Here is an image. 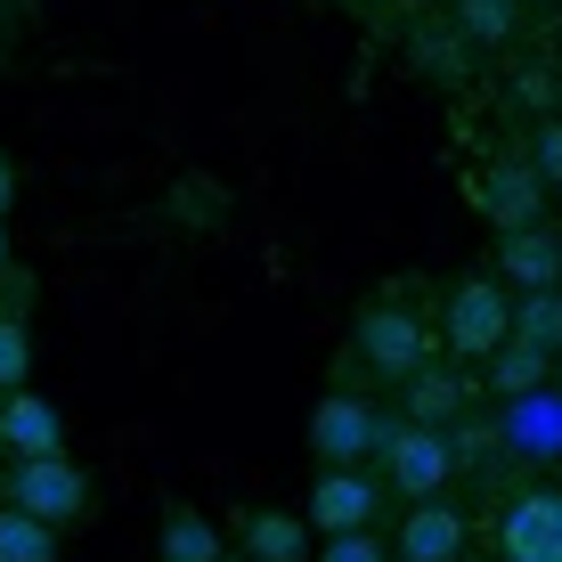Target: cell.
I'll return each mask as SVG.
<instances>
[{
    "mask_svg": "<svg viewBox=\"0 0 562 562\" xmlns=\"http://www.w3.org/2000/svg\"><path fill=\"white\" fill-rule=\"evenodd\" d=\"M9 506L57 530V521H74L90 506V481H82V464H74L66 449H57V457H25V464H16V481H9Z\"/></svg>",
    "mask_w": 562,
    "mask_h": 562,
    "instance_id": "1",
    "label": "cell"
},
{
    "mask_svg": "<svg viewBox=\"0 0 562 562\" xmlns=\"http://www.w3.org/2000/svg\"><path fill=\"white\" fill-rule=\"evenodd\" d=\"M506 294H497V278H464L449 294V318H440V335H449V351L464 359H490L497 342H506Z\"/></svg>",
    "mask_w": 562,
    "mask_h": 562,
    "instance_id": "2",
    "label": "cell"
},
{
    "mask_svg": "<svg viewBox=\"0 0 562 562\" xmlns=\"http://www.w3.org/2000/svg\"><path fill=\"white\" fill-rule=\"evenodd\" d=\"M310 449H318L326 464H351L367 449H383V416L367 408V400L335 392V400H318V416H310Z\"/></svg>",
    "mask_w": 562,
    "mask_h": 562,
    "instance_id": "3",
    "label": "cell"
},
{
    "mask_svg": "<svg viewBox=\"0 0 562 562\" xmlns=\"http://www.w3.org/2000/svg\"><path fill=\"white\" fill-rule=\"evenodd\" d=\"M383 457H392V490L408 497H440V481L457 473V449L440 440V424H408V432L383 440Z\"/></svg>",
    "mask_w": 562,
    "mask_h": 562,
    "instance_id": "4",
    "label": "cell"
},
{
    "mask_svg": "<svg viewBox=\"0 0 562 562\" xmlns=\"http://www.w3.org/2000/svg\"><path fill=\"white\" fill-rule=\"evenodd\" d=\"M359 351H367V367H383V375H416L424 351H432V326L383 302V310H367V318H359Z\"/></svg>",
    "mask_w": 562,
    "mask_h": 562,
    "instance_id": "5",
    "label": "cell"
},
{
    "mask_svg": "<svg viewBox=\"0 0 562 562\" xmlns=\"http://www.w3.org/2000/svg\"><path fill=\"white\" fill-rule=\"evenodd\" d=\"M310 530L318 538H342V530H367L375 521V481H359L351 464H326L318 473V490H310Z\"/></svg>",
    "mask_w": 562,
    "mask_h": 562,
    "instance_id": "6",
    "label": "cell"
},
{
    "mask_svg": "<svg viewBox=\"0 0 562 562\" xmlns=\"http://www.w3.org/2000/svg\"><path fill=\"white\" fill-rule=\"evenodd\" d=\"M506 562H562V497L530 490L506 514Z\"/></svg>",
    "mask_w": 562,
    "mask_h": 562,
    "instance_id": "7",
    "label": "cell"
},
{
    "mask_svg": "<svg viewBox=\"0 0 562 562\" xmlns=\"http://www.w3.org/2000/svg\"><path fill=\"white\" fill-rule=\"evenodd\" d=\"M0 440H9L16 457H57L66 449V424H57V408L42 392H9L0 400Z\"/></svg>",
    "mask_w": 562,
    "mask_h": 562,
    "instance_id": "8",
    "label": "cell"
},
{
    "mask_svg": "<svg viewBox=\"0 0 562 562\" xmlns=\"http://www.w3.org/2000/svg\"><path fill=\"white\" fill-rule=\"evenodd\" d=\"M464 554V521L440 497H416V514L400 521V562H457Z\"/></svg>",
    "mask_w": 562,
    "mask_h": 562,
    "instance_id": "9",
    "label": "cell"
},
{
    "mask_svg": "<svg viewBox=\"0 0 562 562\" xmlns=\"http://www.w3.org/2000/svg\"><path fill=\"white\" fill-rule=\"evenodd\" d=\"M554 269H562V245H554L538 221H530V228H506V237H497V278H514V285H530V294H547Z\"/></svg>",
    "mask_w": 562,
    "mask_h": 562,
    "instance_id": "10",
    "label": "cell"
},
{
    "mask_svg": "<svg viewBox=\"0 0 562 562\" xmlns=\"http://www.w3.org/2000/svg\"><path fill=\"white\" fill-rule=\"evenodd\" d=\"M538 188H547V180H538L530 164H497L490 180H481V196H473V204L490 212L497 228H530V221H538V204H547Z\"/></svg>",
    "mask_w": 562,
    "mask_h": 562,
    "instance_id": "11",
    "label": "cell"
},
{
    "mask_svg": "<svg viewBox=\"0 0 562 562\" xmlns=\"http://www.w3.org/2000/svg\"><path fill=\"white\" fill-rule=\"evenodd\" d=\"M302 547H310L302 514H278V506L245 514V554H254V562H302Z\"/></svg>",
    "mask_w": 562,
    "mask_h": 562,
    "instance_id": "12",
    "label": "cell"
},
{
    "mask_svg": "<svg viewBox=\"0 0 562 562\" xmlns=\"http://www.w3.org/2000/svg\"><path fill=\"white\" fill-rule=\"evenodd\" d=\"M164 562H221V530L196 506H171L164 514Z\"/></svg>",
    "mask_w": 562,
    "mask_h": 562,
    "instance_id": "13",
    "label": "cell"
},
{
    "mask_svg": "<svg viewBox=\"0 0 562 562\" xmlns=\"http://www.w3.org/2000/svg\"><path fill=\"white\" fill-rule=\"evenodd\" d=\"M506 342H530V351H554V342H562V302H554V285H547V294H530L521 310H506Z\"/></svg>",
    "mask_w": 562,
    "mask_h": 562,
    "instance_id": "14",
    "label": "cell"
},
{
    "mask_svg": "<svg viewBox=\"0 0 562 562\" xmlns=\"http://www.w3.org/2000/svg\"><path fill=\"white\" fill-rule=\"evenodd\" d=\"M0 562H57V530L9 506L0 514Z\"/></svg>",
    "mask_w": 562,
    "mask_h": 562,
    "instance_id": "15",
    "label": "cell"
},
{
    "mask_svg": "<svg viewBox=\"0 0 562 562\" xmlns=\"http://www.w3.org/2000/svg\"><path fill=\"white\" fill-rule=\"evenodd\" d=\"M457 408H464V383L457 375H424V367L408 375V416L416 424H440V416H457Z\"/></svg>",
    "mask_w": 562,
    "mask_h": 562,
    "instance_id": "16",
    "label": "cell"
},
{
    "mask_svg": "<svg viewBox=\"0 0 562 562\" xmlns=\"http://www.w3.org/2000/svg\"><path fill=\"white\" fill-rule=\"evenodd\" d=\"M497 392H538V375H547V351H530V342H497Z\"/></svg>",
    "mask_w": 562,
    "mask_h": 562,
    "instance_id": "17",
    "label": "cell"
},
{
    "mask_svg": "<svg viewBox=\"0 0 562 562\" xmlns=\"http://www.w3.org/2000/svg\"><path fill=\"white\" fill-rule=\"evenodd\" d=\"M416 66L432 82H464V42L457 33H416Z\"/></svg>",
    "mask_w": 562,
    "mask_h": 562,
    "instance_id": "18",
    "label": "cell"
},
{
    "mask_svg": "<svg viewBox=\"0 0 562 562\" xmlns=\"http://www.w3.org/2000/svg\"><path fill=\"white\" fill-rule=\"evenodd\" d=\"M457 25L473 33V42H506V33H514V9H506V0H464Z\"/></svg>",
    "mask_w": 562,
    "mask_h": 562,
    "instance_id": "19",
    "label": "cell"
},
{
    "mask_svg": "<svg viewBox=\"0 0 562 562\" xmlns=\"http://www.w3.org/2000/svg\"><path fill=\"white\" fill-rule=\"evenodd\" d=\"M25 367H33V351H25V326H16V318H0V392H25Z\"/></svg>",
    "mask_w": 562,
    "mask_h": 562,
    "instance_id": "20",
    "label": "cell"
},
{
    "mask_svg": "<svg viewBox=\"0 0 562 562\" xmlns=\"http://www.w3.org/2000/svg\"><path fill=\"white\" fill-rule=\"evenodd\" d=\"M326 562H383V547H375V530H342V538H326Z\"/></svg>",
    "mask_w": 562,
    "mask_h": 562,
    "instance_id": "21",
    "label": "cell"
},
{
    "mask_svg": "<svg viewBox=\"0 0 562 562\" xmlns=\"http://www.w3.org/2000/svg\"><path fill=\"white\" fill-rule=\"evenodd\" d=\"M180 212H188V221H212V188L188 180V188H180Z\"/></svg>",
    "mask_w": 562,
    "mask_h": 562,
    "instance_id": "22",
    "label": "cell"
},
{
    "mask_svg": "<svg viewBox=\"0 0 562 562\" xmlns=\"http://www.w3.org/2000/svg\"><path fill=\"white\" fill-rule=\"evenodd\" d=\"M9 196H16V180H9V164H0V212H9Z\"/></svg>",
    "mask_w": 562,
    "mask_h": 562,
    "instance_id": "23",
    "label": "cell"
},
{
    "mask_svg": "<svg viewBox=\"0 0 562 562\" xmlns=\"http://www.w3.org/2000/svg\"><path fill=\"white\" fill-rule=\"evenodd\" d=\"M0 261H9V237H0Z\"/></svg>",
    "mask_w": 562,
    "mask_h": 562,
    "instance_id": "24",
    "label": "cell"
}]
</instances>
